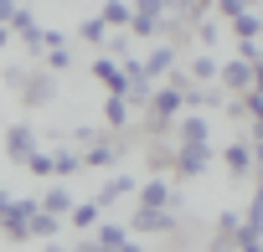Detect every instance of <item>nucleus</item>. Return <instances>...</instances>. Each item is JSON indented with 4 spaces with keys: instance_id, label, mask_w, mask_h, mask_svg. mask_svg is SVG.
<instances>
[{
    "instance_id": "obj_12",
    "label": "nucleus",
    "mask_w": 263,
    "mask_h": 252,
    "mask_svg": "<svg viewBox=\"0 0 263 252\" xmlns=\"http://www.w3.org/2000/svg\"><path fill=\"white\" fill-rule=\"evenodd\" d=\"M232 26H237V36H242V41H253V36H258V16H253V11H237V16H232Z\"/></svg>"
},
{
    "instance_id": "obj_17",
    "label": "nucleus",
    "mask_w": 263,
    "mask_h": 252,
    "mask_svg": "<svg viewBox=\"0 0 263 252\" xmlns=\"http://www.w3.org/2000/svg\"><path fill=\"white\" fill-rule=\"evenodd\" d=\"M160 6H165V0H135V11H129V16H140V21H160Z\"/></svg>"
},
{
    "instance_id": "obj_16",
    "label": "nucleus",
    "mask_w": 263,
    "mask_h": 252,
    "mask_svg": "<svg viewBox=\"0 0 263 252\" xmlns=\"http://www.w3.org/2000/svg\"><path fill=\"white\" fill-rule=\"evenodd\" d=\"M98 221V201H83V206H72V226H93Z\"/></svg>"
},
{
    "instance_id": "obj_11",
    "label": "nucleus",
    "mask_w": 263,
    "mask_h": 252,
    "mask_svg": "<svg viewBox=\"0 0 263 252\" xmlns=\"http://www.w3.org/2000/svg\"><path fill=\"white\" fill-rule=\"evenodd\" d=\"M98 21H103V26H129V6H124V0H108Z\"/></svg>"
},
{
    "instance_id": "obj_13",
    "label": "nucleus",
    "mask_w": 263,
    "mask_h": 252,
    "mask_svg": "<svg viewBox=\"0 0 263 252\" xmlns=\"http://www.w3.org/2000/svg\"><path fill=\"white\" fill-rule=\"evenodd\" d=\"M171 62H176V52H171V47H155L150 62H145V72H171Z\"/></svg>"
},
{
    "instance_id": "obj_21",
    "label": "nucleus",
    "mask_w": 263,
    "mask_h": 252,
    "mask_svg": "<svg viewBox=\"0 0 263 252\" xmlns=\"http://www.w3.org/2000/svg\"><path fill=\"white\" fill-rule=\"evenodd\" d=\"M78 165H83V160H78V155H67V150H62V155H57V160H52V170H62V175H72V170H78Z\"/></svg>"
},
{
    "instance_id": "obj_25",
    "label": "nucleus",
    "mask_w": 263,
    "mask_h": 252,
    "mask_svg": "<svg viewBox=\"0 0 263 252\" xmlns=\"http://www.w3.org/2000/svg\"><path fill=\"white\" fill-rule=\"evenodd\" d=\"M78 252H103V247H98V242H83V247H78Z\"/></svg>"
},
{
    "instance_id": "obj_29",
    "label": "nucleus",
    "mask_w": 263,
    "mask_h": 252,
    "mask_svg": "<svg viewBox=\"0 0 263 252\" xmlns=\"http://www.w3.org/2000/svg\"><path fill=\"white\" fill-rule=\"evenodd\" d=\"M242 6H258V0H242Z\"/></svg>"
},
{
    "instance_id": "obj_4",
    "label": "nucleus",
    "mask_w": 263,
    "mask_h": 252,
    "mask_svg": "<svg viewBox=\"0 0 263 252\" xmlns=\"http://www.w3.org/2000/svg\"><path fill=\"white\" fill-rule=\"evenodd\" d=\"M21 88H26L21 98H26L31 108H42V103L52 98V77H47V72H36V77H21Z\"/></svg>"
},
{
    "instance_id": "obj_23",
    "label": "nucleus",
    "mask_w": 263,
    "mask_h": 252,
    "mask_svg": "<svg viewBox=\"0 0 263 252\" xmlns=\"http://www.w3.org/2000/svg\"><path fill=\"white\" fill-rule=\"evenodd\" d=\"M217 6H222V16H227V21H232L237 11H248V6H242V0H217Z\"/></svg>"
},
{
    "instance_id": "obj_6",
    "label": "nucleus",
    "mask_w": 263,
    "mask_h": 252,
    "mask_svg": "<svg viewBox=\"0 0 263 252\" xmlns=\"http://www.w3.org/2000/svg\"><path fill=\"white\" fill-rule=\"evenodd\" d=\"M206 160H212L206 150H186V144H181V160H176V170H181V175H201V170H206Z\"/></svg>"
},
{
    "instance_id": "obj_22",
    "label": "nucleus",
    "mask_w": 263,
    "mask_h": 252,
    "mask_svg": "<svg viewBox=\"0 0 263 252\" xmlns=\"http://www.w3.org/2000/svg\"><path fill=\"white\" fill-rule=\"evenodd\" d=\"M103 31H108L103 21H83V41H103Z\"/></svg>"
},
{
    "instance_id": "obj_18",
    "label": "nucleus",
    "mask_w": 263,
    "mask_h": 252,
    "mask_svg": "<svg viewBox=\"0 0 263 252\" xmlns=\"http://www.w3.org/2000/svg\"><path fill=\"white\" fill-rule=\"evenodd\" d=\"M129 185H135V180H124V175H119V180H108V185H103V196H98V206H108V201H114V196H124Z\"/></svg>"
},
{
    "instance_id": "obj_28",
    "label": "nucleus",
    "mask_w": 263,
    "mask_h": 252,
    "mask_svg": "<svg viewBox=\"0 0 263 252\" xmlns=\"http://www.w3.org/2000/svg\"><path fill=\"white\" fill-rule=\"evenodd\" d=\"M6 206H11V201H6V196H0V211H6Z\"/></svg>"
},
{
    "instance_id": "obj_2",
    "label": "nucleus",
    "mask_w": 263,
    "mask_h": 252,
    "mask_svg": "<svg viewBox=\"0 0 263 252\" xmlns=\"http://www.w3.org/2000/svg\"><path fill=\"white\" fill-rule=\"evenodd\" d=\"M135 232H176V216L160 206H140L135 211Z\"/></svg>"
},
{
    "instance_id": "obj_10",
    "label": "nucleus",
    "mask_w": 263,
    "mask_h": 252,
    "mask_svg": "<svg viewBox=\"0 0 263 252\" xmlns=\"http://www.w3.org/2000/svg\"><path fill=\"white\" fill-rule=\"evenodd\" d=\"M26 237H57V216H47V211H36V216L26 221Z\"/></svg>"
},
{
    "instance_id": "obj_30",
    "label": "nucleus",
    "mask_w": 263,
    "mask_h": 252,
    "mask_svg": "<svg viewBox=\"0 0 263 252\" xmlns=\"http://www.w3.org/2000/svg\"><path fill=\"white\" fill-rule=\"evenodd\" d=\"M217 252H222V247H217Z\"/></svg>"
},
{
    "instance_id": "obj_9",
    "label": "nucleus",
    "mask_w": 263,
    "mask_h": 252,
    "mask_svg": "<svg viewBox=\"0 0 263 252\" xmlns=\"http://www.w3.org/2000/svg\"><path fill=\"white\" fill-rule=\"evenodd\" d=\"M227 165H232V175H248V170H253V150H248V144H232V150H227Z\"/></svg>"
},
{
    "instance_id": "obj_24",
    "label": "nucleus",
    "mask_w": 263,
    "mask_h": 252,
    "mask_svg": "<svg viewBox=\"0 0 263 252\" xmlns=\"http://www.w3.org/2000/svg\"><path fill=\"white\" fill-rule=\"evenodd\" d=\"M16 16V0H0V21H11Z\"/></svg>"
},
{
    "instance_id": "obj_3",
    "label": "nucleus",
    "mask_w": 263,
    "mask_h": 252,
    "mask_svg": "<svg viewBox=\"0 0 263 252\" xmlns=\"http://www.w3.org/2000/svg\"><path fill=\"white\" fill-rule=\"evenodd\" d=\"M6 155H11V160H31V155H36V139H31L26 123H16V129L6 134Z\"/></svg>"
},
{
    "instance_id": "obj_14",
    "label": "nucleus",
    "mask_w": 263,
    "mask_h": 252,
    "mask_svg": "<svg viewBox=\"0 0 263 252\" xmlns=\"http://www.w3.org/2000/svg\"><path fill=\"white\" fill-rule=\"evenodd\" d=\"M140 201H145V206H160V211H165V201H171V191H165L160 180H150V185L140 191Z\"/></svg>"
},
{
    "instance_id": "obj_7",
    "label": "nucleus",
    "mask_w": 263,
    "mask_h": 252,
    "mask_svg": "<svg viewBox=\"0 0 263 252\" xmlns=\"http://www.w3.org/2000/svg\"><path fill=\"white\" fill-rule=\"evenodd\" d=\"M36 206H42V211H47V216H67V211H72V196H67V191H62V185H57V191H47V196H42V201H36Z\"/></svg>"
},
{
    "instance_id": "obj_26",
    "label": "nucleus",
    "mask_w": 263,
    "mask_h": 252,
    "mask_svg": "<svg viewBox=\"0 0 263 252\" xmlns=\"http://www.w3.org/2000/svg\"><path fill=\"white\" fill-rule=\"evenodd\" d=\"M47 252H67V247H57V242H52V247H47Z\"/></svg>"
},
{
    "instance_id": "obj_20",
    "label": "nucleus",
    "mask_w": 263,
    "mask_h": 252,
    "mask_svg": "<svg viewBox=\"0 0 263 252\" xmlns=\"http://www.w3.org/2000/svg\"><path fill=\"white\" fill-rule=\"evenodd\" d=\"M129 118V103L124 98H108V123H124Z\"/></svg>"
},
{
    "instance_id": "obj_8",
    "label": "nucleus",
    "mask_w": 263,
    "mask_h": 252,
    "mask_svg": "<svg viewBox=\"0 0 263 252\" xmlns=\"http://www.w3.org/2000/svg\"><path fill=\"white\" fill-rule=\"evenodd\" d=\"M181 144H186V150H206V123H201V118H186V123H181Z\"/></svg>"
},
{
    "instance_id": "obj_1",
    "label": "nucleus",
    "mask_w": 263,
    "mask_h": 252,
    "mask_svg": "<svg viewBox=\"0 0 263 252\" xmlns=\"http://www.w3.org/2000/svg\"><path fill=\"white\" fill-rule=\"evenodd\" d=\"M253 82H258V72H253V62H227L222 67V88H232V93H253Z\"/></svg>"
},
{
    "instance_id": "obj_27",
    "label": "nucleus",
    "mask_w": 263,
    "mask_h": 252,
    "mask_svg": "<svg viewBox=\"0 0 263 252\" xmlns=\"http://www.w3.org/2000/svg\"><path fill=\"white\" fill-rule=\"evenodd\" d=\"M0 47H6V26H0Z\"/></svg>"
},
{
    "instance_id": "obj_5",
    "label": "nucleus",
    "mask_w": 263,
    "mask_h": 252,
    "mask_svg": "<svg viewBox=\"0 0 263 252\" xmlns=\"http://www.w3.org/2000/svg\"><path fill=\"white\" fill-rule=\"evenodd\" d=\"M181 103H186V98H181V88H165V93L155 98V118H160V123H165V118H176V113H181Z\"/></svg>"
},
{
    "instance_id": "obj_19",
    "label": "nucleus",
    "mask_w": 263,
    "mask_h": 252,
    "mask_svg": "<svg viewBox=\"0 0 263 252\" xmlns=\"http://www.w3.org/2000/svg\"><path fill=\"white\" fill-rule=\"evenodd\" d=\"M191 77H217V62H212V57H196V62H191Z\"/></svg>"
},
{
    "instance_id": "obj_15",
    "label": "nucleus",
    "mask_w": 263,
    "mask_h": 252,
    "mask_svg": "<svg viewBox=\"0 0 263 252\" xmlns=\"http://www.w3.org/2000/svg\"><path fill=\"white\" fill-rule=\"evenodd\" d=\"M124 242H129V237H124L119 226H98V247H103V252H119Z\"/></svg>"
}]
</instances>
